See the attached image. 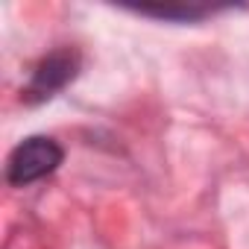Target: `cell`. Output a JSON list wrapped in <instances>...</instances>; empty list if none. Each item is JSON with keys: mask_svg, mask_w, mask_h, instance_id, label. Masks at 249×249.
I'll return each mask as SVG.
<instances>
[{"mask_svg": "<svg viewBox=\"0 0 249 249\" xmlns=\"http://www.w3.org/2000/svg\"><path fill=\"white\" fill-rule=\"evenodd\" d=\"M79 71V56L76 50H53L50 56H44L38 62V68L33 71V79L24 91V100L27 103H41V100H50L53 94H59Z\"/></svg>", "mask_w": 249, "mask_h": 249, "instance_id": "2", "label": "cell"}, {"mask_svg": "<svg viewBox=\"0 0 249 249\" xmlns=\"http://www.w3.org/2000/svg\"><path fill=\"white\" fill-rule=\"evenodd\" d=\"M217 6H205V3H164V6H135V12L141 15H153V18H164V21H199L205 15H211Z\"/></svg>", "mask_w": 249, "mask_h": 249, "instance_id": "3", "label": "cell"}, {"mask_svg": "<svg viewBox=\"0 0 249 249\" xmlns=\"http://www.w3.org/2000/svg\"><path fill=\"white\" fill-rule=\"evenodd\" d=\"M65 153L53 138H27L24 144H18L9 159H6V182L12 188H27L44 176H50L59 164H62Z\"/></svg>", "mask_w": 249, "mask_h": 249, "instance_id": "1", "label": "cell"}]
</instances>
